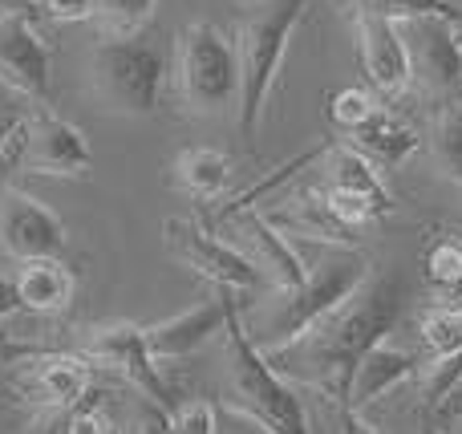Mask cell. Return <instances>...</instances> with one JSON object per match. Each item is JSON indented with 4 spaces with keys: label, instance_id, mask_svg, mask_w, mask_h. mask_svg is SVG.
I'll list each match as a JSON object with an SVG mask.
<instances>
[{
    "label": "cell",
    "instance_id": "obj_1",
    "mask_svg": "<svg viewBox=\"0 0 462 434\" xmlns=\"http://www.w3.org/2000/svg\"><path fill=\"white\" fill-rule=\"evenodd\" d=\"M398 317H402L398 281L390 272L382 276L369 272L365 284L349 300H341L328 317H320L312 329H304L288 346L268 349V362L284 378L304 382V386L320 390L325 398H345L357 362L382 337H390Z\"/></svg>",
    "mask_w": 462,
    "mask_h": 434
},
{
    "label": "cell",
    "instance_id": "obj_2",
    "mask_svg": "<svg viewBox=\"0 0 462 434\" xmlns=\"http://www.w3.org/2000/svg\"><path fill=\"white\" fill-rule=\"evenodd\" d=\"M309 264V260H304ZM374 272L369 260L361 252H353V244H328L325 256H317L304 268V281L292 289H272L268 300H255L252 309H239V321H244L247 337L268 354L280 349L288 341H296L304 329L328 317L341 300H349L353 292L365 284V276Z\"/></svg>",
    "mask_w": 462,
    "mask_h": 434
},
{
    "label": "cell",
    "instance_id": "obj_3",
    "mask_svg": "<svg viewBox=\"0 0 462 434\" xmlns=\"http://www.w3.org/2000/svg\"><path fill=\"white\" fill-rule=\"evenodd\" d=\"M312 0H252L239 13L236 57H239V126L255 134L263 118L268 94L276 89L288 41L304 21Z\"/></svg>",
    "mask_w": 462,
    "mask_h": 434
},
{
    "label": "cell",
    "instance_id": "obj_4",
    "mask_svg": "<svg viewBox=\"0 0 462 434\" xmlns=\"http://www.w3.org/2000/svg\"><path fill=\"white\" fill-rule=\"evenodd\" d=\"M227 398L255 422H263L272 434H309V419H304V402L288 378L268 362L260 346L247 337L244 321H239V300L227 313Z\"/></svg>",
    "mask_w": 462,
    "mask_h": 434
},
{
    "label": "cell",
    "instance_id": "obj_5",
    "mask_svg": "<svg viewBox=\"0 0 462 434\" xmlns=\"http://www.w3.org/2000/svg\"><path fill=\"white\" fill-rule=\"evenodd\" d=\"M89 81H94V94L106 110L126 114V118H146L159 110L167 61L138 32H106L89 53Z\"/></svg>",
    "mask_w": 462,
    "mask_h": 434
},
{
    "label": "cell",
    "instance_id": "obj_6",
    "mask_svg": "<svg viewBox=\"0 0 462 434\" xmlns=\"http://www.w3.org/2000/svg\"><path fill=\"white\" fill-rule=\"evenodd\" d=\"M179 94L199 118H224L239 110V57L236 41L219 24L195 21L179 37Z\"/></svg>",
    "mask_w": 462,
    "mask_h": 434
},
{
    "label": "cell",
    "instance_id": "obj_7",
    "mask_svg": "<svg viewBox=\"0 0 462 434\" xmlns=\"http://www.w3.org/2000/svg\"><path fill=\"white\" fill-rule=\"evenodd\" d=\"M13 167L24 175H53V179H78L94 167V151L81 126L53 110H37L32 118H21L13 134ZM8 146V151H13Z\"/></svg>",
    "mask_w": 462,
    "mask_h": 434
},
{
    "label": "cell",
    "instance_id": "obj_8",
    "mask_svg": "<svg viewBox=\"0 0 462 434\" xmlns=\"http://www.w3.org/2000/svg\"><path fill=\"white\" fill-rule=\"evenodd\" d=\"M462 21L447 16H414L402 21V37H406L410 53V78L426 89V94L442 97V102H458L462 97Z\"/></svg>",
    "mask_w": 462,
    "mask_h": 434
},
{
    "label": "cell",
    "instance_id": "obj_9",
    "mask_svg": "<svg viewBox=\"0 0 462 434\" xmlns=\"http://www.w3.org/2000/svg\"><path fill=\"white\" fill-rule=\"evenodd\" d=\"M162 240H167V252L179 260V264L199 272L203 281L219 284V289H227V292L247 297V292H255L263 284L260 272L247 264L244 252H239L236 244L211 235L208 227H199L195 219L171 216L167 224H162Z\"/></svg>",
    "mask_w": 462,
    "mask_h": 434
},
{
    "label": "cell",
    "instance_id": "obj_10",
    "mask_svg": "<svg viewBox=\"0 0 462 434\" xmlns=\"http://www.w3.org/2000/svg\"><path fill=\"white\" fill-rule=\"evenodd\" d=\"M86 362H97V365H106V370H114L118 378H126L143 398L167 406V411L179 406L175 390H171V382L159 374V362H154V354L146 349V333L138 329V325L114 321V325H97V329H89Z\"/></svg>",
    "mask_w": 462,
    "mask_h": 434
},
{
    "label": "cell",
    "instance_id": "obj_11",
    "mask_svg": "<svg viewBox=\"0 0 462 434\" xmlns=\"http://www.w3.org/2000/svg\"><path fill=\"white\" fill-rule=\"evenodd\" d=\"M0 252L8 260H45L65 252V224L29 191H0Z\"/></svg>",
    "mask_w": 462,
    "mask_h": 434
},
{
    "label": "cell",
    "instance_id": "obj_12",
    "mask_svg": "<svg viewBox=\"0 0 462 434\" xmlns=\"http://www.w3.org/2000/svg\"><path fill=\"white\" fill-rule=\"evenodd\" d=\"M227 219H231V244L244 252V260L260 272V281L268 289H292V284L304 281L309 264H304L300 248L268 216H260L252 208H236L227 211Z\"/></svg>",
    "mask_w": 462,
    "mask_h": 434
},
{
    "label": "cell",
    "instance_id": "obj_13",
    "mask_svg": "<svg viewBox=\"0 0 462 434\" xmlns=\"http://www.w3.org/2000/svg\"><path fill=\"white\" fill-rule=\"evenodd\" d=\"M16 394L37 414L73 411L89 394V365L73 354H32L16 370Z\"/></svg>",
    "mask_w": 462,
    "mask_h": 434
},
{
    "label": "cell",
    "instance_id": "obj_14",
    "mask_svg": "<svg viewBox=\"0 0 462 434\" xmlns=\"http://www.w3.org/2000/svg\"><path fill=\"white\" fill-rule=\"evenodd\" d=\"M0 81L32 102L49 97V86H53L49 45L24 16H0Z\"/></svg>",
    "mask_w": 462,
    "mask_h": 434
},
{
    "label": "cell",
    "instance_id": "obj_15",
    "mask_svg": "<svg viewBox=\"0 0 462 434\" xmlns=\"http://www.w3.org/2000/svg\"><path fill=\"white\" fill-rule=\"evenodd\" d=\"M357 53H361V69H365V78L374 81V89L382 97H398L410 89L414 78H410V53L398 21L357 13Z\"/></svg>",
    "mask_w": 462,
    "mask_h": 434
},
{
    "label": "cell",
    "instance_id": "obj_16",
    "mask_svg": "<svg viewBox=\"0 0 462 434\" xmlns=\"http://www.w3.org/2000/svg\"><path fill=\"white\" fill-rule=\"evenodd\" d=\"M231 292L227 297H216V300H199L191 305L187 313L171 317V321H159L151 325L146 333V349L154 354V362H175V357H187L195 349H203L211 337L227 329V313H231Z\"/></svg>",
    "mask_w": 462,
    "mask_h": 434
},
{
    "label": "cell",
    "instance_id": "obj_17",
    "mask_svg": "<svg viewBox=\"0 0 462 434\" xmlns=\"http://www.w3.org/2000/svg\"><path fill=\"white\" fill-rule=\"evenodd\" d=\"M414 374H418V357L410 349L393 346L390 337H382L353 370L349 390H345V406L349 411H365V406L382 402L390 390H398L402 382H410Z\"/></svg>",
    "mask_w": 462,
    "mask_h": 434
},
{
    "label": "cell",
    "instance_id": "obj_18",
    "mask_svg": "<svg viewBox=\"0 0 462 434\" xmlns=\"http://www.w3.org/2000/svg\"><path fill=\"white\" fill-rule=\"evenodd\" d=\"M73 272L65 268L61 256H45V260H24L21 272H16V297H21V309H32V313L49 317V313H65L73 300Z\"/></svg>",
    "mask_w": 462,
    "mask_h": 434
},
{
    "label": "cell",
    "instance_id": "obj_19",
    "mask_svg": "<svg viewBox=\"0 0 462 434\" xmlns=\"http://www.w3.org/2000/svg\"><path fill=\"white\" fill-rule=\"evenodd\" d=\"M349 138L377 167H398L418 151V130L410 122H402L393 110H385V106H377L357 130H349Z\"/></svg>",
    "mask_w": 462,
    "mask_h": 434
},
{
    "label": "cell",
    "instance_id": "obj_20",
    "mask_svg": "<svg viewBox=\"0 0 462 434\" xmlns=\"http://www.w3.org/2000/svg\"><path fill=\"white\" fill-rule=\"evenodd\" d=\"M325 171H328V187H341V191L365 195V199L382 203L385 211H393V199L385 191L382 167H377L369 154H361L357 146H325Z\"/></svg>",
    "mask_w": 462,
    "mask_h": 434
},
{
    "label": "cell",
    "instance_id": "obj_21",
    "mask_svg": "<svg viewBox=\"0 0 462 434\" xmlns=\"http://www.w3.org/2000/svg\"><path fill=\"white\" fill-rule=\"evenodd\" d=\"M422 276L434 292L439 305L462 309V235H434L422 252Z\"/></svg>",
    "mask_w": 462,
    "mask_h": 434
},
{
    "label": "cell",
    "instance_id": "obj_22",
    "mask_svg": "<svg viewBox=\"0 0 462 434\" xmlns=\"http://www.w3.org/2000/svg\"><path fill=\"white\" fill-rule=\"evenodd\" d=\"M175 179L195 199H216L231 183V159L216 146H191L175 159Z\"/></svg>",
    "mask_w": 462,
    "mask_h": 434
},
{
    "label": "cell",
    "instance_id": "obj_23",
    "mask_svg": "<svg viewBox=\"0 0 462 434\" xmlns=\"http://www.w3.org/2000/svg\"><path fill=\"white\" fill-rule=\"evenodd\" d=\"M430 154H434V162H439L442 175L462 183V106L458 102L442 106V114L434 118Z\"/></svg>",
    "mask_w": 462,
    "mask_h": 434
},
{
    "label": "cell",
    "instance_id": "obj_24",
    "mask_svg": "<svg viewBox=\"0 0 462 434\" xmlns=\"http://www.w3.org/2000/svg\"><path fill=\"white\" fill-rule=\"evenodd\" d=\"M361 13L385 16V21H414V16H447V21H462V8L455 0H357Z\"/></svg>",
    "mask_w": 462,
    "mask_h": 434
},
{
    "label": "cell",
    "instance_id": "obj_25",
    "mask_svg": "<svg viewBox=\"0 0 462 434\" xmlns=\"http://www.w3.org/2000/svg\"><path fill=\"white\" fill-rule=\"evenodd\" d=\"M422 346L430 349L434 357L462 349V309L434 305L430 313L422 317Z\"/></svg>",
    "mask_w": 462,
    "mask_h": 434
},
{
    "label": "cell",
    "instance_id": "obj_26",
    "mask_svg": "<svg viewBox=\"0 0 462 434\" xmlns=\"http://www.w3.org/2000/svg\"><path fill=\"white\" fill-rule=\"evenodd\" d=\"M377 106L382 102H377L365 86H345V89H333V94H328V118H333V126H341L345 134H349V130H357Z\"/></svg>",
    "mask_w": 462,
    "mask_h": 434
},
{
    "label": "cell",
    "instance_id": "obj_27",
    "mask_svg": "<svg viewBox=\"0 0 462 434\" xmlns=\"http://www.w3.org/2000/svg\"><path fill=\"white\" fill-rule=\"evenodd\" d=\"M159 0H97V21L106 32H143Z\"/></svg>",
    "mask_w": 462,
    "mask_h": 434
},
{
    "label": "cell",
    "instance_id": "obj_28",
    "mask_svg": "<svg viewBox=\"0 0 462 434\" xmlns=\"http://www.w3.org/2000/svg\"><path fill=\"white\" fill-rule=\"evenodd\" d=\"M216 422H219V406L208 402V398H191V402L171 411L175 434H216Z\"/></svg>",
    "mask_w": 462,
    "mask_h": 434
},
{
    "label": "cell",
    "instance_id": "obj_29",
    "mask_svg": "<svg viewBox=\"0 0 462 434\" xmlns=\"http://www.w3.org/2000/svg\"><path fill=\"white\" fill-rule=\"evenodd\" d=\"M61 434H118V427H114V419L106 414L102 402H86L81 398L69 411V422H65Z\"/></svg>",
    "mask_w": 462,
    "mask_h": 434
},
{
    "label": "cell",
    "instance_id": "obj_30",
    "mask_svg": "<svg viewBox=\"0 0 462 434\" xmlns=\"http://www.w3.org/2000/svg\"><path fill=\"white\" fill-rule=\"evenodd\" d=\"M130 430L134 434H175L167 406L151 402V398H143V394L130 402Z\"/></svg>",
    "mask_w": 462,
    "mask_h": 434
},
{
    "label": "cell",
    "instance_id": "obj_31",
    "mask_svg": "<svg viewBox=\"0 0 462 434\" xmlns=\"http://www.w3.org/2000/svg\"><path fill=\"white\" fill-rule=\"evenodd\" d=\"M45 8L49 21H61V24H78L97 16V0H37Z\"/></svg>",
    "mask_w": 462,
    "mask_h": 434
},
{
    "label": "cell",
    "instance_id": "obj_32",
    "mask_svg": "<svg viewBox=\"0 0 462 434\" xmlns=\"http://www.w3.org/2000/svg\"><path fill=\"white\" fill-rule=\"evenodd\" d=\"M216 434H272L263 422H255L252 414H244L239 406H219V422H216Z\"/></svg>",
    "mask_w": 462,
    "mask_h": 434
},
{
    "label": "cell",
    "instance_id": "obj_33",
    "mask_svg": "<svg viewBox=\"0 0 462 434\" xmlns=\"http://www.w3.org/2000/svg\"><path fill=\"white\" fill-rule=\"evenodd\" d=\"M16 309H21V297H16V281H8V276L0 272V321H8Z\"/></svg>",
    "mask_w": 462,
    "mask_h": 434
},
{
    "label": "cell",
    "instance_id": "obj_34",
    "mask_svg": "<svg viewBox=\"0 0 462 434\" xmlns=\"http://www.w3.org/2000/svg\"><path fill=\"white\" fill-rule=\"evenodd\" d=\"M16 126H21V118H16L13 110H5V106H0V162H5L8 146H13V134H16Z\"/></svg>",
    "mask_w": 462,
    "mask_h": 434
},
{
    "label": "cell",
    "instance_id": "obj_35",
    "mask_svg": "<svg viewBox=\"0 0 462 434\" xmlns=\"http://www.w3.org/2000/svg\"><path fill=\"white\" fill-rule=\"evenodd\" d=\"M341 430L345 434H382V430H374L365 419H361V411H349L345 402H341Z\"/></svg>",
    "mask_w": 462,
    "mask_h": 434
},
{
    "label": "cell",
    "instance_id": "obj_36",
    "mask_svg": "<svg viewBox=\"0 0 462 434\" xmlns=\"http://www.w3.org/2000/svg\"><path fill=\"white\" fill-rule=\"evenodd\" d=\"M24 8H32V0H0V16H24Z\"/></svg>",
    "mask_w": 462,
    "mask_h": 434
},
{
    "label": "cell",
    "instance_id": "obj_37",
    "mask_svg": "<svg viewBox=\"0 0 462 434\" xmlns=\"http://www.w3.org/2000/svg\"><path fill=\"white\" fill-rule=\"evenodd\" d=\"M0 86H5V81H0Z\"/></svg>",
    "mask_w": 462,
    "mask_h": 434
}]
</instances>
